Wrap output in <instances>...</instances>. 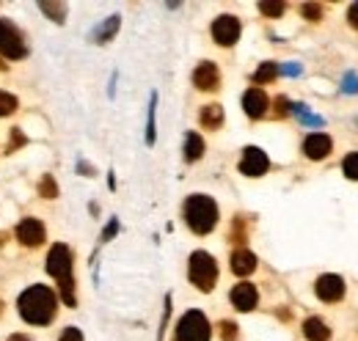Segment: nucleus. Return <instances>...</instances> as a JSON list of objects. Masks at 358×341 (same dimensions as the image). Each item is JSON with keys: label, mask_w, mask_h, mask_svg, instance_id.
I'll return each mask as SVG.
<instances>
[{"label": "nucleus", "mask_w": 358, "mask_h": 341, "mask_svg": "<svg viewBox=\"0 0 358 341\" xmlns=\"http://www.w3.org/2000/svg\"><path fill=\"white\" fill-rule=\"evenodd\" d=\"M348 22L358 31V3H353V6L348 8Z\"/></svg>", "instance_id": "nucleus-33"}, {"label": "nucleus", "mask_w": 358, "mask_h": 341, "mask_svg": "<svg viewBox=\"0 0 358 341\" xmlns=\"http://www.w3.org/2000/svg\"><path fill=\"white\" fill-rule=\"evenodd\" d=\"M231 305L237 308V311H254L257 308V303H259V292H257V286L254 284H248V281H243V284H237L234 289H231Z\"/></svg>", "instance_id": "nucleus-13"}, {"label": "nucleus", "mask_w": 358, "mask_h": 341, "mask_svg": "<svg viewBox=\"0 0 358 341\" xmlns=\"http://www.w3.org/2000/svg\"><path fill=\"white\" fill-rule=\"evenodd\" d=\"M270 168V160L268 154L262 152V149H257V146H248L245 152H243V160H240V173H245V176H251V179H257V176H265Z\"/></svg>", "instance_id": "nucleus-7"}, {"label": "nucleus", "mask_w": 358, "mask_h": 341, "mask_svg": "<svg viewBox=\"0 0 358 341\" xmlns=\"http://www.w3.org/2000/svg\"><path fill=\"white\" fill-rule=\"evenodd\" d=\"M155 102L157 96H152V108H149V127H146V140L155 143Z\"/></svg>", "instance_id": "nucleus-29"}, {"label": "nucleus", "mask_w": 358, "mask_h": 341, "mask_svg": "<svg viewBox=\"0 0 358 341\" xmlns=\"http://www.w3.org/2000/svg\"><path fill=\"white\" fill-rule=\"evenodd\" d=\"M240 20L231 17V14H224L213 22V39L221 44V47H231V44L240 39Z\"/></svg>", "instance_id": "nucleus-8"}, {"label": "nucleus", "mask_w": 358, "mask_h": 341, "mask_svg": "<svg viewBox=\"0 0 358 341\" xmlns=\"http://www.w3.org/2000/svg\"><path fill=\"white\" fill-rule=\"evenodd\" d=\"M221 336H224L226 341H231L234 336H237V325H234V322H229V319L221 322Z\"/></svg>", "instance_id": "nucleus-31"}, {"label": "nucleus", "mask_w": 358, "mask_h": 341, "mask_svg": "<svg viewBox=\"0 0 358 341\" xmlns=\"http://www.w3.org/2000/svg\"><path fill=\"white\" fill-rule=\"evenodd\" d=\"M113 234H116V223H110V226L105 228V234H102V240H110Z\"/></svg>", "instance_id": "nucleus-34"}, {"label": "nucleus", "mask_w": 358, "mask_h": 341, "mask_svg": "<svg viewBox=\"0 0 358 341\" xmlns=\"http://www.w3.org/2000/svg\"><path fill=\"white\" fill-rule=\"evenodd\" d=\"M314 292H317V298L322 300V303H339V300L345 298V281L339 275L325 273V275L317 278Z\"/></svg>", "instance_id": "nucleus-9"}, {"label": "nucleus", "mask_w": 358, "mask_h": 341, "mask_svg": "<svg viewBox=\"0 0 358 341\" xmlns=\"http://www.w3.org/2000/svg\"><path fill=\"white\" fill-rule=\"evenodd\" d=\"M25 143H28V138L22 135V129H11V138H8V149H6V152L11 154V152H17V149L25 146Z\"/></svg>", "instance_id": "nucleus-28"}, {"label": "nucleus", "mask_w": 358, "mask_h": 341, "mask_svg": "<svg viewBox=\"0 0 358 341\" xmlns=\"http://www.w3.org/2000/svg\"><path fill=\"white\" fill-rule=\"evenodd\" d=\"M187 275H190V284L199 292H213L215 284H218V261L207 251H196V254L190 256Z\"/></svg>", "instance_id": "nucleus-4"}, {"label": "nucleus", "mask_w": 358, "mask_h": 341, "mask_svg": "<svg viewBox=\"0 0 358 341\" xmlns=\"http://www.w3.org/2000/svg\"><path fill=\"white\" fill-rule=\"evenodd\" d=\"M254 270H257V256L251 254V251L240 248V251L231 254V273H234V275L245 278V275H251Z\"/></svg>", "instance_id": "nucleus-15"}, {"label": "nucleus", "mask_w": 358, "mask_h": 341, "mask_svg": "<svg viewBox=\"0 0 358 341\" xmlns=\"http://www.w3.org/2000/svg\"><path fill=\"white\" fill-rule=\"evenodd\" d=\"M275 116H278V119L289 116V99H287V96H278V99H275Z\"/></svg>", "instance_id": "nucleus-30"}, {"label": "nucleus", "mask_w": 358, "mask_h": 341, "mask_svg": "<svg viewBox=\"0 0 358 341\" xmlns=\"http://www.w3.org/2000/svg\"><path fill=\"white\" fill-rule=\"evenodd\" d=\"M303 336L309 341H328L331 339V328H328L320 317H309V319L303 322Z\"/></svg>", "instance_id": "nucleus-16"}, {"label": "nucleus", "mask_w": 358, "mask_h": 341, "mask_svg": "<svg viewBox=\"0 0 358 341\" xmlns=\"http://www.w3.org/2000/svg\"><path fill=\"white\" fill-rule=\"evenodd\" d=\"M17 96L14 94H8V91H0V116H11L14 110H17Z\"/></svg>", "instance_id": "nucleus-22"}, {"label": "nucleus", "mask_w": 358, "mask_h": 341, "mask_svg": "<svg viewBox=\"0 0 358 341\" xmlns=\"http://www.w3.org/2000/svg\"><path fill=\"white\" fill-rule=\"evenodd\" d=\"M116 31H119V17H110L102 28H96V31H94V39H96L99 44H105L108 39H113V34H116Z\"/></svg>", "instance_id": "nucleus-20"}, {"label": "nucleus", "mask_w": 358, "mask_h": 341, "mask_svg": "<svg viewBox=\"0 0 358 341\" xmlns=\"http://www.w3.org/2000/svg\"><path fill=\"white\" fill-rule=\"evenodd\" d=\"M342 168H345V176H348V179H356L358 182V152H350V154L345 157Z\"/></svg>", "instance_id": "nucleus-24"}, {"label": "nucleus", "mask_w": 358, "mask_h": 341, "mask_svg": "<svg viewBox=\"0 0 358 341\" xmlns=\"http://www.w3.org/2000/svg\"><path fill=\"white\" fill-rule=\"evenodd\" d=\"M259 11L265 14V17H281L284 11H287V3H259Z\"/></svg>", "instance_id": "nucleus-26"}, {"label": "nucleus", "mask_w": 358, "mask_h": 341, "mask_svg": "<svg viewBox=\"0 0 358 341\" xmlns=\"http://www.w3.org/2000/svg\"><path fill=\"white\" fill-rule=\"evenodd\" d=\"M0 72H6V64H3V61H0Z\"/></svg>", "instance_id": "nucleus-36"}, {"label": "nucleus", "mask_w": 358, "mask_h": 341, "mask_svg": "<svg viewBox=\"0 0 358 341\" xmlns=\"http://www.w3.org/2000/svg\"><path fill=\"white\" fill-rule=\"evenodd\" d=\"M229 240H231V242H240V245L245 242V220H243V217L234 220V226H231V231H229Z\"/></svg>", "instance_id": "nucleus-25"}, {"label": "nucleus", "mask_w": 358, "mask_h": 341, "mask_svg": "<svg viewBox=\"0 0 358 341\" xmlns=\"http://www.w3.org/2000/svg\"><path fill=\"white\" fill-rule=\"evenodd\" d=\"M39 196H42V198H55V196H58V184H55V179H52L50 173H45L42 182H39Z\"/></svg>", "instance_id": "nucleus-23"}, {"label": "nucleus", "mask_w": 358, "mask_h": 341, "mask_svg": "<svg viewBox=\"0 0 358 341\" xmlns=\"http://www.w3.org/2000/svg\"><path fill=\"white\" fill-rule=\"evenodd\" d=\"M243 108H245V116H248V119H262L270 108L268 94H265L262 88H248V91L243 94Z\"/></svg>", "instance_id": "nucleus-12"}, {"label": "nucleus", "mask_w": 358, "mask_h": 341, "mask_svg": "<svg viewBox=\"0 0 358 341\" xmlns=\"http://www.w3.org/2000/svg\"><path fill=\"white\" fill-rule=\"evenodd\" d=\"M58 341H83V333L78 331V328H66L64 333H61V339Z\"/></svg>", "instance_id": "nucleus-32"}, {"label": "nucleus", "mask_w": 358, "mask_h": 341, "mask_svg": "<svg viewBox=\"0 0 358 341\" xmlns=\"http://www.w3.org/2000/svg\"><path fill=\"white\" fill-rule=\"evenodd\" d=\"M213 328L201 311H187L177 322V341H210Z\"/></svg>", "instance_id": "nucleus-5"}, {"label": "nucleus", "mask_w": 358, "mask_h": 341, "mask_svg": "<svg viewBox=\"0 0 358 341\" xmlns=\"http://www.w3.org/2000/svg\"><path fill=\"white\" fill-rule=\"evenodd\" d=\"M3 237H6V234H0V245H3Z\"/></svg>", "instance_id": "nucleus-37"}, {"label": "nucleus", "mask_w": 358, "mask_h": 341, "mask_svg": "<svg viewBox=\"0 0 358 341\" xmlns=\"http://www.w3.org/2000/svg\"><path fill=\"white\" fill-rule=\"evenodd\" d=\"M331 149H334V143H331V138L322 135V132H314V135H309V138L303 140V154H306L309 160H322V157H328Z\"/></svg>", "instance_id": "nucleus-14"}, {"label": "nucleus", "mask_w": 358, "mask_h": 341, "mask_svg": "<svg viewBox=\"0 0 358 341\" xmlns=\"http://www.w3.org/2000/svg\"><path fill=\"white\" fill-rule=\"evenodd\" d=\"M193 85L199 91H215V88H221V72H218V66L213 61H201L196 66V72H193Z\"/></svg>", "instance_id": "nucleus-11"}, {"label": "nucleus", "mask_w": 358, "mask_h": 341, "mask_svg": "<svg viewBox=\"0 0 358 341\" xmlns=\"http://www.w3.org/2000/svg\"><path fill=\"white\" fill-rule=\"evenodd\" d=\"M182 217H185L190 231L210 234L218 226V204L210 196H190L182 207Z\"/></svg>", "instance_id": "nucleus-3"}, {"label": "nucleus", "mask_w": 358, "mask_h": 341, "mask_svg": "<svg viewBox=\"0 0 358 341\" xmlns=\"http://www.w3.org/2000/svg\"><path fill=\"white\" fill-rule=\"evenodd\" d=\"M72 267H75V259H72V251L64 245V242H55L47 254V273L55 278L58 284V292H61V300L75 308L78 305V298H75V278H72Z\"/></svg>", "instance_id": "nucleus-2"}, {"label": "nucleus", "mask_w": 358, "mask_h": 341, "mask_svg": "<svg viewBox=\"0 0 358 341\" xmlns=\"http://www.w3.org/2000/svg\"><path fill=\"white\" fill-rule=\"evenodd\" d=\"M0 55L8 61H20L28 55V44L17 25H11V20H0Z\"/></svg>", "instance_id": "nucleus-6"}, {"label": "nucleus", "mask_w": 358, "mask_h": 341, "mask_svg": "<svg viewBox=\"0 0 358 341\" xmlns=\"http://www.w3.org/2000/svg\"><path fill=\"white\" fill-rule=\"evenodd\" d=\"M201 157H204V140H201V135L187 132V135H185V160H187V163H196V160H201Z\"/></svg>", "instance_id": "nucleus-18"}, {"label": "nucleus", "mask_w": 358, "mask_h": 341, "mask_svg": "<svg viewBox=\"0 0 358 341\" xmlns=\"http://www.w3.org/2000/svg\"><path fill=\"white\" fill-rule=\"evenodd\" d=\"M17 308H20V317L28 325H50L55 319V314H58V298H55V292L50 286L34 284L20 295Z\"/></svg>", "instance_id": "nucleus-1"}, {"label": "nucleus", "mask_w": 358, "mask_h": 341, "mask_svg": "<svg viewBox=\"0 0 358 341\" xmlns=\"http://www.w3.org/2000/svg\"><path fill=\"white\" fill-rule=\"evenodd\" d=\"M0 314H3V300H0Z\"/></svg>", "instance_id": "nucleus-38"}, {"label": "nucleus", "mask_w": 358, "mask_h": 341, "mask_svg": "<svg viewBox=\"0 0 358 341\" xmlns=\"http://www.w3.org/2000/svg\"><path fill=\"white\" fill-rule=\"evenodd\" d=\"M275 75H278V66H275L273 61H268V64H262V66H259V69L254 72V78H251V80H254V88H257V85L270 83V80H275Z\"/></svg>", "instance_id": "nucleus-19"}, {"label": "nucleus", "mask_w": 358, "mask_h": 341, "mask_svg": "<svg viewBox=\"0 0 358 341\" xmlns=\"http://www.w3.org/2000/svg\"><path fill=\"white\" fill-rule=\"evenodd\" d=\"M17 240L25 245V248H39L42 242H45V226H42V220H36V217H25V220H20V226H17Z\"/></svg>", "instance_id": "nucleus-10"}, {"label": "nucleus", "mask_w": 358, "mask_h": 341, "mask_svg": "<svg viewBox=\"0 0 358 341\" xmlns=\"http://www.w3.org/2000/svg\"><path fill=\"white\" fill-rule=\"evenodd\" d=\"M8 341H34V339H28V336H22V333H14V336H8Z\"/></svg>", "instance_id": "nucleus-35"}, {"label": "nucleus", "mask_w": 358, "mask_h": 341, "mask_svg": "<svg viewBox=\"0 0 358 341\" xmlns=\"http://www.w3.org/2000/svg\"><path fill=\"white\" fill-rule=\"evenodd\" d=\"M42 11L47 17H52V22H64V17H66V6L64 3H42Z\"/></svg>", "instance_id": "nucleus-21"}, {"label": "nucleus", "mask_w": 358, "mask_h": 341, "mask_svg": "<svg viewBox=\"0 0 358 341\" xmlns=\"http://www.w3.org/2000/svg\"><path fill=\"white\" fill-rule=\"evenodd\" d=\"M199 122H201L204 129H218L224 124V108H221V105H204Z\"/></svg>", "instance_id": "nucleus-17"}, {"label": "nucleus", "mask_w": 358, "mask_h": 341, "mask_svg": "<svg viewBox=\"0 0 358 341\" xmlns=\"http://www.w3.org/2000/svg\"><path fill=\"white\" fill-rule=\"evenodd\" d=\"M301 14H303L306 20H312V22H320V20H322V6H317V3H303V6H301Z\"/></svg>", "instance_id": "nucleus-27"}]
</instances>
